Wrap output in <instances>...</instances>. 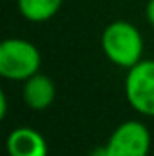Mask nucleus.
Listing matches in <instances>:
<instances>
[{"label": "nucleus", "mask_w": 154, "mask_h": 156, "mask_svg": "<svg viewBox=\"0 0 154 156\" xmlns=\"http://www.w3.org/2000/svg\"><path fill=\"white\" fill-rule=\"evenodd\" d=\"M42 64L35 44L22 38H7L0 44V75L7 80L26 82L37 75Z\"/></svg>", "instance_id": "obj_2"}, {"label": "nucleus", "mask_w": 154, "mask_h": 156, "mask_svg": "<svg viewBox=\"0 0 154 156\" xmlns=\"http://www.w3.org/2000/svg\"><path fill=\"white\" fill-rule=\"evenodd\" d=\"M24 102L29 109L33 111H44L51 107V104L56 98V87L54 82L47 75L37 73L31 78L24 82V91H22Z\"/></svg>", "instance_id": "obj_6"}, {"label": "nucleus", "mask_w": 154, "mask_h": 156, "mask_svg": "<svg viewBox=\"0 0 154 156\" xmlns=\"http://www.w3.org/2000/svg\"><path fill=\"white\" fill-rule=\"evenodd\" d=\"M5 149L9 156H47V142L38 131L18 127L9 133Z\"/></svg>", "instance_id": "obj_5"}, {"label": "nucleus", "mask_w": 154, "mask_h": 156, "mask_svg": "<svg viewBox=\"0 0 154 156\" xmlns=\"http://www.w3.org/2000/svg\"><path fill=\"white\" fill-rule=\"evenodd\" d=\"M102 49L118 67L131 69L143 60V37L131 22L116 20L105 27L102 35Z\"/></svg>", "instance_id": "obj_1"}, {"label": "nucleus", "mask_w": 154, "mask_h": 156, "mask_svg": "<svg viewBox=\"0 0 154 156\" xmlns=\"http://www.w3.org/2000/svg\"><path fill=\"white\" fill-rule=\"evenodd\" d=\"M7 115V96L5 93H0V116L5 118Z\"/></svg>", "instance_id": "obj_9"}, {"label": "nucleus", "mask_w": 154, "mask_h": 156, "mask_svg": "<svg viewBox=\"0 0 154 156\" xmlns=\"http://www.w3.org/2000/svg\"><path fill=\"white\" fill-rule=\"evenodd\" d=\"M145 15H147L149 24L154 27V0H149V4H147V7H145Z\"/></svg>", "instance_id": "obj_8"}, {"label": "nucleus", "mask_w": 154, "mask_h": 156, "mask_svg": "<svg viewBox=\"0 0 154 156\" xmlns=\"http://www.w3.org/2000/svg\"><path fill=\"white\" fill-rule=\"evenodd\" d=\"M109 156H149L151 133L145 123L127 120L120 123L105 144Z\"/></svg>", "instance_id": "obj_4"}, {"label": "nucleus", "mask_w": 154, "mask_h": 156, "mask_svg": "<svg viewBox=\"0 0 154 156\" xmlns=\"http://www.w3.org/2000/svg\"><path fill=\"white\" fill-rule=\"evenodd\" d=\"M64 0H18L20 15L29 22H45L53 18Z\"/></svg>", "instance_id": "obj_7"}, {"label": "nucleus", "mask_w": 154, "mask_h": 156, "mask_svg": "<svg viewBox=\"0 0 154 156\" xmlns=\"http://www.w3.org/2000/svg\"><path fill=\"white\" fill-rule=\"evenodd\" d=\"M125 98L140 115L154 116V60H140L127 69Z\"/></svg>", "instance_id": "obj_3"}]
</instances>
